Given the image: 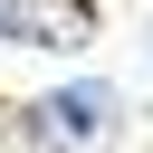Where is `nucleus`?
Segmentation results:
<instances>
[{"mask_svg": "<svg viewBox=\"0 0 153 153\" xmlns=\"http://www.w3.org/2000/svg\"><path fill=\"white\" fill-rule=\"evenodd\" d=\"M105 124H115V86H57V96H38V115H29V134L57 143V153L96 143Z\"/></svg>", "mask_w": 153, "mask_h": 153, "instance_id": "f257e3e1", "label": "nucleus"}, {"mask_svg": "<svg viewBox=\"0 0 153 153\" xmlns=\"http://www.w3.org/2000/svg\"><path fill=\"white\" fill-rule=\"evenodd\" d=\"M96 29L86 0H10V38H48V48H76Z\"/></svg>", "mask_w": 153, "mask_h": 153, "instance_id": "f03ea898", "label": "nucleus"}, {"mask_svg": "<svg viewBox=\"0 0 153 153\" xmlns=\"http://www.w3.org/2000/svg\"><path fill=\"white\" fill-rule=\"evenodd\" d=\"M0 38H10V0H0Z\"/></svg>", "mask_w": 153, "mask_h": 153, "instance_id": "7ed1b4c3", "label": "nucleus"}]
</instances>
